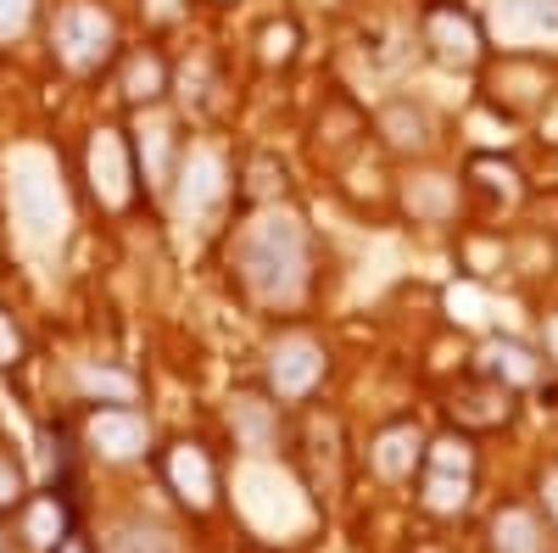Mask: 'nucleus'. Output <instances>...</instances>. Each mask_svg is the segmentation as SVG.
<instances>
[{"label":"nucleus","instance_id":"a878e982","mask_svg":"<svg viewBox=\"0 0 558 553\" xmlns=\"http://www.w3.org/2000/svg\"><path fill=\"white\" fill-rule=\"evenodd\" d=\"M101 553H179L173 537L151 520H118L107 537H101Z\"/></svg>","mask_w":558,"mask_h":553},{"label":"nucleus","instance_id":"39448f33","mask_svg":"<svg viewBox=\"0 0 558 553\" xmlns=\"http://www.w3.org/2000/svg\"><path fill=\"white\" fill-rule=\"evenodd\" d=\"M84 191L107 218H123L140 202V168H134L129 129H118V123L89 129V141H84Z\"/></svg>","mask_w":558,"mask_h":553},{"label":"nucleus","instance_id":"2f4dec72","mask_svg":"<svg viewBox=\"0 0 558 553\" xmlns=\"http://www.w3.org/2000/svg\"><path fill=\"white\" fill-rule=\"evenodd\" d=\"M51 553H101V548H96V542H89L84 531H68V537H62V542H57Z\"/></svg>","mask_w":558,"mask_h":553},{"label":"nucleus","instance_id":"9d476101","mask_svg":"<svg viewBox=\"0 0 558 553\" xmlns=\"http://www.w3.org/2000/svg\"><path fill=\"white\" fill-rule=\"evenodd\" d=\"M162 486L179 497V509H191V515H213L218 509V465H213V453L207 442L196 436H179L162 447Z\"/></svg>","mask_w":558,"mask_h":553},{"label":"nucleus","instance_id":"5701e85b","mask_svg":"<svg viewBox=\"0 0 558 553\" xmlns=\"http://www.w3.org/2000/svg\"><path fill=\"white\" fill-rule=\"evenodd\" d=\"M486 548L492 553H547V526L525 503H502L486 520Z\"/></svg>","mask_w":558,"mask_h":553},{"label":"nucleus","instance_id":"423d86ee","mask_svg":"<svg viewBox=\"0 0 558 553\" xmlns=\"http://www.w3.org/2000/svg\"><path fill=\"white\" fill-rule=\"evenodd\" d=\"M418 45L447 73H481V62L492 57L486 23L463 0H425V12H418Z\"/></svg>","mask_w":558,"mask_h":553},{"label":"nucleus","instance_id":"6e6552de","mask_svg":"<svg viewBox=\"0 0 558 553\" xmlns=\"http://www.w3.org/2000/svg\"><path fill=\"white\" fill-rule=\"evenodd\" d=\"M168 196H173V213H179L184 224H213V218L229 207V196H235V179H229L223 152H213V146L179 152V168H173Z\"/></svg>","mask_w":558,"mask_h":553},{"label":"nucleus","instance_id":"f03ea898","mask_svg":"<svg viewBox=\"0 0 558 553\" xmlns=\"http://www.w3.org/2000/svg\"><path fill=\"white\" fill-rule=\"evenodd\" d=\"M481 107L502 123H536L558 101V68L536 51H492L475 73Z\"/></svg>","mask_w":558,"mask_h":553},{"label":"nucleus","instance_id":"0eeeda50","mask_svg":"<svg viewBox=\"0 0 558 553\" xmlns=\"http://www.w3.org/2000/svg\"><path fill=\"white\" fill-rule=\"evenodd\" d=\"M475 497V442L463 431L430 436L425 447V465H418V503L425 515H463Z\"/></svg>","mask_w":558,"mask_h":553},{"label":"nucleus","instance_id":"f3484780","mask_svg":"<svg viewBox=\"0 0 558 553\" xmlns=\"http://www.w3.org/2000/svg\"><path fill=\"white\" fill-rule=\"evenodd\" d=\"M463 184H470V191H475L492 213H514V207H525V196H531L525 168H520L514 157H502V152H475L470 168H463Z\"/></svg>","mask_w":558,"mask_h":553},{"label":"nucleus","instance_id":"c756f323","mask_svg":"<svg viewBox=\"0 0 558 553\" xmlns=\"http://www.w3.org/2000/svg\"><path fill=\"white\" fill-rule=\"evenodd\" d=\"M140 17L157 23V28H168V23L184 17V0H140Z\"/></svg>","mask_w":558,"mask_h":553},{"label":"nucleus","instance_id":"6ab92c4d","mask_svg":"<svg viewBox=\"0 0 558 553\" xmlns=\"http://www.w3.org/2000/svg\"><path fill=\"white\" fill-rule=\"evenodd\" d=\"M17 531H23V542H28L34 553H51L68 531H78V526H73V503H68V492H62V486L28 492V497L17 503Z\"/></svg>","mask_w":558,"mask_h":553},{"label":"nucleus","instance_id":"9b49d317","mask_svg":"<svg viewBox=\"0 0 558 553\" xmlns=\"http://www.w3.org/2000/svg\"><path fill=\"white\" fill-rule=\"evenodd\" d=\"M458 202H463V179L441 173V168H425V163H408V173L397 179V207L408 224H425V229H441L458 218Z\"/></svg>","mask_w":558,"mask_h":553},{"label":"nucleus","instance_id":"473e14b6","mask_svg":"<svg viewBox=\"0 0 558 553\" xmlns=\"http://www.w3.org/2000/svg\"><path fill=\"white\" fill-rule=\"evenodd\" d=\"M0 553H7V537H0Z\"/></svg>","mask_w":558,"mask_h":553},{"label":"nucleus","instance_id":"7c9ffc66","mask_svg":"<svg viewBox=\"0 0 558 553\" xmlns=\"http://www.w3.org/2000/svg\"><path fill=\"white\" fill-rule=\"evenodd\" d=\"M536 497H542V515L558 526V465H547V470L536 476Z\"/></svg>","mask_w":558,"mask_h":553},{"label":"nucleus","instance_id":"aec40b11","mask_svg":"<svg viewBox=\"0 0 558 553\" xmlns=\"http://www.w3.org/2000/svg\"><path fill=\"white\" fill-rule=\"evenodd\" d=\"M279 425H286V402H274L268 392H235L229 397V431H235V447L274 453Z\"/></svg>","mask_w":558,"mask_h":553},{"label":"nucleus","instance_id":"dca6fc26","mask_svg":"<svg viewBox=\"0 0 558 553\" xmlns=\"http://www.w3.org/2000/svg\"><path fill=\"white\" fill-rule=\"evenodd\" d=\"M475 375H486L508 392H531V386L547 381V352H536L520 336H486L481 352H475Z\"/></svg>","mask_w":558,"mask_h":553},{"label":"nucleus","instance_id":"4be33fe9","mask_svg":"<svg viewBox=\"0 0 558 553\" xmlns=\"http://www.w3.org/2000/svg\"><path fill=\"white\" fill-rule=\"evenodd\" d=\"M235 196H241L246 213H252V207H286V202H291V173H286V163H279L274 152H252V157L241 163V173H235Z\"/></svg>","mask_w":558,"mask_h":553},{"label":"nucleus","instance_id":"1a4fd4ad","mask_svg":"<svg viewBox=\"0 0 558 553\" xmlns=\"http://www.w3.org/2000/svg\"><path fill=\"white\" fill-rule=\"evenodd\" d=\"M84 447L101 465H140L157 447V425L151 413H140L134 402H96L84 413Z\"/></svg>","mask_w":558,"mask_h":553},{"label":"nucleus","instance_id":"ddd939ff","mask_svg":"<svg viewBox=\"0 0 558 553\" xmlns=\"http://www.w3.org/2000/svg\"><path fill=\"white\" fill-rule=\"evenodd\" d=\"M129 146H134V168H140V191L168 196L173 168H179V146H173V123L151 107V112H134L129 129Z\"/></svg>","mask_w":558,"mask_h":553},{"label":"nucleus","instance_id":"c85d7f7f","mask_svg":"<svg viewBox=\"0 0 558 553\" xmlns=\"http://www.w3.org/2000/svg\"><path fill=\"white\" fill-rule=\"evenodd\" d=\"M28 497V481H23V465L12 453H0V515L7 509H17V503Z\"/></svg>","mask_w":558,"mask_h":553},{"label":"nucleus","instance_id":"f257e3e1","mask_svg":"<svg viewBox=\"0 0 558 553\" xmlns=\"http://www.w3.org/2000/svg\"><path fill=\"white\" fill-rule=\"evenodd\" d=\"M229 286L241 291L246 308L268 318H291L313 297V229L307 218L286 207H252L223 247Z\"/></svg>","mask_w":558,"mask_h":553},{"label":"nucleus","instance_id":"cd10ccee","mask_svg":"<svg viewBox=\"0 0 558 553\" xmlns=\"http://www.w3.org/2000/svg\"><path fill=\"white\" fill-rule=\"evenodd\" d=\"M23 358H28V336H23L17 318L0 308V375H7V369H17Z\"/></svg>","mask_w":558,"mask_h":553},{"label":"nucleus","instance_id":"20e7f679","mask_svg":"<svg viewBox=\"0 0 558 553\" xmlns=\"http://www.w3.org/2000/svg\"><path fill=\"white\" fill-rule=\"evenodd\" d=\"M324 381H330V347H324V336H313L307 325H286L263 347V392L274 402L296 408Z\"/></svg>","mask_w":558,"mask_h":553},{"label":"nucleus","instance_id":"2eb2a0df","mask_svg":"<svg viewBox=\"0 0 558 553\" xmlns=\"http://www.w3.org/2000/svg\"><path fill=\"white\" fill-rule=\"evenodd\" d=\"M375 141H380V152L397 157V163H425L430 146H436V123H430V112L418 107V101L397 96V101H386V107L375 112Z\"/></svg>","mask_w":558,"mask_h":553},{"label":"nucleus","instance_id":"f8f14e48","mask_svg":"<svg viewBox=\"0 0 558 553\" xmlns=\"http://www.w3.org/2000/svg\"><path fill=\"white\" fill-rule=\"evenodd\" d=\"M514 413H520V392H508V386L475 375V369H470V381L452 386V397H447V420H452V431H463V436L502 431V425H514Z\"/></svg>","mask_w":558,"mask_h":553},{"label":"nucleus","instance_id":"a211bd4d","mask_svg":"<svg viewBox=\"0 0 558 553\" xmlns=\"http://www.w3.org/2000/svg\"><path fill=\"white\" fill-rule=\"evenodd\" d=\"M425 447H430V436L413 420H391V425H380L375 436H368V470H375L380 481H413L418 465H425Z\"/></svg>","mask_w":558,"mask_h":553},{"label":"nucleus","instance_id":"7ed1b4c3","mask_svg":"<svg viewBox=\"0 0 558 553\" xmlns=\"http://www.w3.org/2000/svg\"><path fill=\"white\" fill-rule=\"evenodd\" d=\"M45 39H51V62L68 79H96L118 62V17L101 0H62Z\"/></svg>","mask_w":558,"mask_h":553},{"label":"nucleus","instance_id":"b1692460","mask_svg":"<svg viewBox=\"0 0 558 553\" xmlns=\"http://www.w3.org/2000/svg\"><path fill=\"white\" fill-rule=\"evenodd\" d=\"M78 392L89 402H134L140 397V375L123 363H84L78 369Z\"/></svg>","mask_w":558,"mask_h":553},{"label":"nucleus","instance_id":"393cba45","mask_svg":"<svg viewBox=\"0 0 558 553\" xmlns=\"http://www.w3.org/2000/svg\"><path fill=\"white\" fill-rule=\"evenodd\" d=\"M296 57H302V28L291 17H268L257 28V68L279 73V68H291Z\"/></svg>","mask_w":558,"mask_h":553},{"label":"nucleus","instance_id":"bb28decb","mask_svg":"<svg viewBox=\"0 0 558 553\" xmlns=\"http://www.w3.org/2000/svg\"><path fill=\"white\" fill-rule=\"evenodd\" d=\"M34 17H39V0H0V45L28 39Z\"/></svg>","mask_w":558,"mask_h":553},{"label":"nucleus","instance_id":"412c9836","mask_svg":"<svg viewBox=\"0 0 558 553\" xmlns=\"http://www.w3.org/2000/svg\"><path fill=\"white\" fill-rule=\"evenodd\" d=\"M363 141H368V118L347 96L324 101V112L313 118V152H318V163H347Z\"/></svg>","mask_w":558,"mask_h":553},{"label":"nucleus","instance_id":"4468645a","mask_svg":"<svg viewBox=\"0 0 558 553\" xmlns=\"http://www.w3.org/2000/svg\"><path fill=\"white\" fill-rule=\"evenodd\" d=\"M168 89H173V62L157 45H129V51H118V96H123L129 112L162 107Z\"/></svg>","mask_w":558,"mask_h":553}]
</instances>
